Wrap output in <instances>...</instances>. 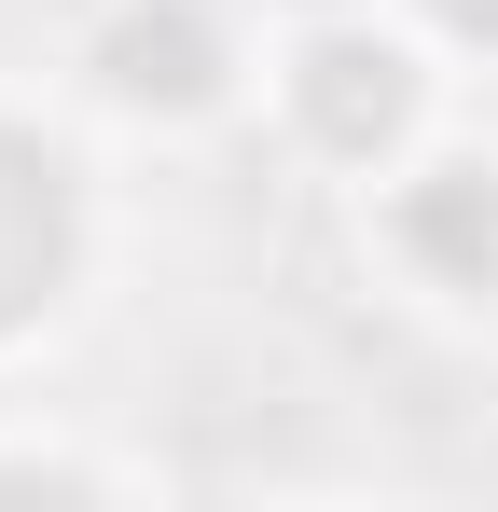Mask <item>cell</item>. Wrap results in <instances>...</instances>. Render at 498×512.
<instances>
[{
	"mask_svg": "<svg viewBox=\"0 0 498 512\" xmlns=\"http://www.w3.org/2000/svg\"><path fill=\"white\" fill-rule=\"evenodd\" d=\"M457 111H471V56L415 0H277L263 14V111H249V139L305 194L388 180Z\"/></svg>",
	"mask_w": 498,
	"mask_h": 512,
	"instance_id": "1",
	"label": "cell"
},
{
	"mask_svg": "<svg viewBox=\"0 0 498 512\" xmlns=\"http://www.w3.org/2000/svg\"><path fill=\"white\" fill-rule=\"evenodd\" d=\"M125 263V153L70 111V84L0 70V388L70 360Z\"/></svg>",
	"mask_w": 498,
	"mask_h": 512,
	"instance_id": "2",
	"label": "cell"
},
{
	"mask_svg": "<svg viewBox=\"0 0 498 512\" xmlns=\"http://www.w3.org/2000/svg\"><path fill=\"white\" fill-rule=\"evenodd\" d=\"M263 14L277 0H83L56 84L111 153H208L263 111Z\"/></svg>",
	"mask_w": 498,
	"mask_h": 512,
	"instance_id": "3",
	"label": "cell"
},
{
	"mask_svg": "<svg viewBox=\"0 0 498 512\" xmlns=\"http://www.w3.org/2000/svg\"><path fill=\"white\" fill-rule=\"evenodd\" d=\"M332 236H346L360 291H374L388 319L485 346V333H498V125L457 111V125L415 139L388 180L332 194Z\"/></svg>",
	"mask_w": 498,
	"mask_h": 512,
	"instance_id": "4",
	"label": "cell"
},
{
	"mask_svg": "<svg viewBox=\"0 0 498 512\" xmlns=\"http://www.w3.org/2000/svg\"><path fill=\"white\" fill-rule=\"evenodd\" d=\"M180 471H166L153 443H125V429H83L56 402H0V499H42V512H139L166 499Z\"/></svg>",
	"mask_w": 498,
	"mask_h": 512,
	"instance_id": "5",
	"label": "cell"
},
{
	"mask_svg": "<svg viewBox=\"0 0 498 512\" xmlns=\"http://www.w3.org/2000/svg\"><path fill=\"white\" fill-rule=\"evenodd\" d=\"M415 14H429V28H443V42L471 56V84L498 70V0H415Z\"/></svg>",
	"mask_w": 498,
	"mask_h": 512,
	"instance_id": "6",
	"label": "cell"
}]
</instances>
